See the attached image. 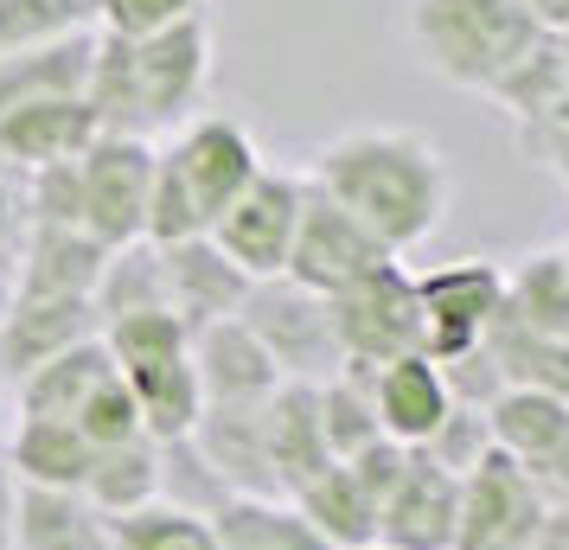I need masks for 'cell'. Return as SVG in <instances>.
Masks as SVG:
<instances>
[{"instance_id": "1", "label": "cell", "mask_w": 569, "mask_h": 550, "mask_svg": "<svg viewBox=\"0 0 569 550\" xmlns=\"http://www.w3.org/2000/svg\"><path fill=\"white\" fill-rule=\"evenodd\" d=\"M308 186L352 211L365 231L403 262L448 224L455 173L422 129H346L308 167Z\"/></svg>"}, {"instance_id": "2", "label": "cell", "mask_w": 569, "mask_h": 550, "mask_svg": "<svg viewBox=\"0 0 569 550\" xmlns=\"http://www.w3.org/2000/svg\"><path fill=\"white\" fill-rule=\"evenodd\" d=\"M211 64H218L211 13H192L180 27L154 32V39H109V32H97L83 103H90L103 134L154 141V134H173L192 116H206Z\"/></svg>"}, {"instance_id": "3", "label": "cell", "mask_w": 569, "mask_h": 550, "mask_svg": "<svg viewBox=\"0 0 569 550\" xmlns=\"http://www.w3.org/2000/svg\"><path fill=\"white\" fill-rule=\"evenodd\" d=\"M257 173H262V148L237 116H218V109L192 116L186 129H173L154 148L148 243L167 250V243H186V237H206Z\"/></svg>"}, {"instance_id": "4", "label": "cell", "mask_w": 569, "mask_h": 550, "mask_svg": "<svg viewBox=\"0 0 569 550\" xmlns=\"http://www.w3.org/2000/svg\"><path fill=\"white\" fill-rule=\"evenodd\" d=\"M543 39L525 0H410V46L455 90L487 97Z\"/></svg>"}, {"instance_id": "5", "label": "cell", "mask_w": 569, "mask_h": 550, "mask_svg": "<svg viewBox=\"0 0 569 550\" xmlns=\"http://www.w3.org/2000/svg\"><path fill=\"white\" fill-rule=\"evenodd\" d=\"M103 346L116 359V378L129 384L141 429L154 442H180L199 429L206 397H199V371H192V333L173 314H129L103 327Z\"/></svg>"}, {"instance_id": "6", "label": "cell", "mask_w": 569, "mask_h": 550, "mask_svg": "<svg viewBox=\"0 0 569 550\" xmlns=\"http://www.w3.org/2000/svg\"><path fill=\"white\" fill-rule=\"evenodd\" d=\"M237 320L257 333V346L269 352V366L282 371V384H327V378L346 371L327 294L301 289V282H288V276L250 282V301H243Z\"/></svg>"}, {"instance_id": "7", "label": "cell", "mask_w": 569, "mask_h": 550, "mask_svg": "<svg viewBox=\"0 0 569 550\" xmlns=\"http://www.w3.org/2000/svg\"><path fill=\"white\" fill-rule=\"evenodd\" d=\"M333 308V333L346 366L378 371L390 359L422 352V308H416V276L403 262H378L371 276H359L352 289L327 294Z\"/></svg>"}, {"instance_id": "8", "label": "cell", "mask_w": 569, "mask_h": 550, "mask_svg": "<svg viewBox=\"0 0 569 550\" xmlns=\"http://www.w3.org/2000/svg\"><path fill=\"white\" fill-rule=\"evenodd\" d=\"M148 186H154V141L97 134L78 154V224L103 250L148 237Z\"/></svg>"}, {"instance_id": "9", "label": "cell", "mask_w": 569, "mask_h": 550, "mask_svg": "<svg viewBox=\"0 0 569 550\" xmlns=\"http://www.w3.org/2000/svg\"><path fill=\"white\" fill-rule=\"evenodd\" d=\"M301 206H308V173H288V167H269V160H262V173L237 192L231 211H224L206 237L250 276V282H269V276L288 269Z\"/></svg>"}, {"instance_id": "10", "label": "cell", "mask_w": 569, "mask_h": 550, "mask_svg": "<svg viewBox=\"0 0 569 550\" xmlns=\"http://www.w3.org/2000/svg\"><path fill=\"white\" fill-rule=\"evenodd\" d=\"M416 308H422V359L448 366L461 352H480L506 308V269L487 257L441 262L429 276H416Z\"/></svg>"}, {"instance_id": "11", "label": "cell", "mask_w": 569, "mask_h": 550, "mask_svg": "<svg viewBox=\"0 0 569 550\" xmlns=\"http://www.w3.org/2000/svg\"><path fill=\"white\" fill-rule=\"evenodd\" d=\"M538 487L525 480L512 454L492 448L480 468L461 473V512H455V550H525L543 524Z\"/></svg>"}, {"instance_id": "12", "label": "cell", "mask_w": 569, "mask_h": 550, "mask_svg": "<svg viewBox=\"0 0 569 550\" xmlns=\"http://www.w3.org/2000/svg\"><path fill=\"white\" fill-rule=\"evenodd\" d=\"M378 262H397V257L365 231L352 211H339L327 192L308 186V206H301V224H295V250H288V269H282L288 282H301L313 294H339L359 276H371Z\"/></svg>"}, {"instance_id": "13", "label": "cell", "mask_w": 569, "mask_h": 550, "mask_svg": "<svg viewBox=\"0 0 569 550\" xmlns=\"http://www.w3.org/2000/svg\"><path fill=\"white\" fill-rule=\"evenodd\" d=\"M455 512H461V480L410 448L397 487L378 506V550H455Z\"/></svg>"}, {"instance_id": "14", "label": "cell", "mask_w": 569, "mask_h": 550, "mask_svg": "<svg viewBox=\"0 0 569 550\" xmlns=\"http://www.w3.org/2000/svg\"><path fill=\"white\" fill-rule=\"evenodd\" d=\"M160 269H167V314L180 320L186 333H199L211 320H237L243 301H250V276L211 237L167 243L160 250Z\"/></svg>"}, {"instance_id": "15", "label": "cell", "mask_w": 569, "mask_h": 550, "mask_svg": "<svg viewBox=\"0 0 569 550\" xmlns=\"http://www.w3.org/2000/svg\"><path fill=\"white\" fill-rule=\"evenodd\" d=\"M192 371H199V397L206 410H250L282 391V371L269 366V352L243 320H211L192 333Z\"/></svg>"}, {"instance_id": "16", "label": "cell", "mask_w": 569, "mask_h": 550, "mask_svg": "<svg viewBox=\"0 0 569 550\" xmlns=\"http://www.w3.org/2000/svg\"><path fill=\"white\" fill-rule=\"evenodd\" d=\"M97 308L90 301H27L13 294L0 314V384H20L39 366H52L58 352L97 340Z\"/></svg>"}, {"instance_id": "17", "label": "cell", "mask_w": 569, "mask_h": 550, "mask_svg": "<svg viewBox=\"0 0 569 550\" xmlns=\"http://www.w3.org/2000/svg\"><path fill=\"white\" fill-rule=\"evenodd\" d=\"M103 257L109 250L78 224H32L27 218L13 294H27V301H90L97 276H103Z\"/></svg>"}, {"instance_id": "18", "label": "cell", "mask_w": 569, "mask_h": 550, "mask_svg": "<svg viewBox=\"0 0 569 550\" xmlns=\"http://www.w3.org/2000/svg\"><path fill=\"white\" fill-rule=\"evenodd\" d=\"M371 410H378V429H385L390 442L422 448L441 429V417L455 410V397L441 384L436 359L410 352V359H390V366L371 371Z\"/></svg>"}, {"instance_id": "19", "label": "cell", "mask_w": 569, "mask_h": 550, "mask_svg": "<svg viewBox=\"0 0 569 550\" xmlns=\"http://www.w3.org/2000/svg\"><path fill=\"white\" fill-rule=\"evenodd\" d=\"M262 442H269V468L282 499H295L313 473L333 468L327 436H320V384H282L262 403Z\"/></svg>"}, {"instance_id": "20", "label": "cell", "mask_w": 569, "mask_h": 550, "mask_svg": "<svg viewBox=\"0 0 569 550\" xmlns=\"http://www.w3.org/2000/svg\"><path fill=\"white\" fill-rule=\"evenodd\" d=\"M97 116L90 103H27V109H0V167L13 173H39L58 160H78L97 141Z\"/></svg>"}, {"instance_id": "21", "label": "cell", "mask_w": 569, "mask_h": 550, "mask_svg": "<svg viewBox=\"0 0 569 550\" xmlns=\"http://www.w3.org/2000/svg\"><path fill=\"white\" fill-rule=\"evenodd\" d=\"M192 448L211 461V473L243 499H282L276 468H269V442H262V403L250 410H206L192 429Z\"/></svg>"}, {"instance_id": "22", "label": "cell", "mask_w": 569, "mask_h": 550, "mask_svg": "<svg viewBox=\"0 0 569 550\" xmlns=\"http://www.w3.org/2000/svg\"><path fill=\"white\" fill-rule=\"evenodd\" d=\"M109 524L78 487H20L13 550H109Z\"/></svg>"}, {"instance_id": "23", "label": "cell", "mask_w": 569, "mask_h": 550, "mask_svg": "<svg viewBox=\"0 0 569 550\" xmlns=\"http://www.w3.org/2000/svg\"><path fill=\"white\" fill-rule=\"evenodd\" d=\"M90 58H97V32L58 39L39 52L0 58V109H27V103H78L90 83Z\"/></svg>"}, {"instance_id": "24", "label": "cell", "mask_w": 569, "mask_h": 550, "mask_svg": "<svg viewBox=\"0 0 569 550\" xmlns=\"http://www.w3.org/2000/svg\"><path fill=\"white\" fill-rule=\"evenodd\" d=\"M0 454H7L20 487H78V493L90 480V461H97V448L83 442L71 422H46V417H20Z\"/></svg>"}, {"instance_id": "25", "label": "cell", "mask_w": 569, "mask_h": 550, "mask_svg": "<svg viewBox=\"0 0 569 550\" xmlns=\"http://www.w3.org/2000/svg\"><path fill=\"white\" fill-rule=\"evenodd\" d=\"M109 371H116V359H109L103 333H97V340H83V346H71V352H58L52 366H39L32 378H20V384H13V397H20V417L78 422V410L90 403V391L103 384Z\"/></svg>"}, {"instance_id": "26", "label": "cell", "mask_w": 569, "mask_h": 550, "mask_svg": "<svg viewBox=\"0 0 569 550\" xmlns=\"http://www.w3.org/2000/svg\"><path fill=\"white\" fill-rule=\"evenodd\" d=\"M295 506H301V519L333 550H378V499L352 480L346 461H333L327 473H313L308 487L295 493Z\"/></svg>"}, {"instance_id": "27", "label": "cell", "mask_w": 569, "mask_h": 550, "mask_svg": "<svg viewBox=\"0 0 569 550\" xmlns=\"http://www.w3.org/2000/svg\"><path fill=\"white\" fill-rule=\"evenodd\" d=\"M211 531H218V550H333L295 499H224L211 512Z\"/></svg>"}, {"instance_id": "28", "label": "cell", "mask_w": 569, "mask_h": 550, "mask_svg": "<svg viewBox=\"0 0 569 550\" xmlns=\"http://www.w3.org/2000/svg\"><path fill=\"white\" fill-rule=\"evenodd\" d=\"M499 327L518 333H569V250H538L506 269V308Z\"/></svg>"}, {"instance_id": "29", "label": "cell", "mask_w": 569, "mask_h": 550, "mask_svg": "<svg viewBox=\"0 0 569 550\" xmlns=\"http://www.w3.org/2000/svg\"><path fill=\"white\" fill-rule=\"evenodd\" d=\"M90 308H97V327H116V320H129V314H167V269H160V243L134 237V243H122V250H109Z\"/></svg>"}, {"instance_id": "30", "label": "cell", "mask_w": 569, "mask_h": 550, "mask_svg": "<svg viewBox=\"0 0 569 550\" xmlns=\"http://www.w3.org/2000/svg\"><path fill=\"white\" fill-rule=\"evenodd\" d=\"M83 499H90L103 519H129L141 506H154L160 499V442L154 436H134V442L97 448L90 480H83Z\"/></svg>"}, {"instance_id": "31", "label": "cell", "mask_w": 569, "mask_h": 550, "mask_svg": "<svg viewBox=\"0 0 569 550\" xmlns=\"http://www.w3.org/2000/svg\"><path fill=\"white\" fill-rule=\"evenodd\" d=\"M487 352L506 378V391H543L569 403V333H518V327L492 320Z\"/></svg>"}, {"instance_id": "32", "label": "cell", "mask_w": 569, "mask_h": 550, "mask_svg": "<svg viewBox=\"0 0 569 550\" xmlns=\"http://www.w3.org/2000/svg\"><path fill=\"white\" fill-rule=\"evenodd\" d=\"M563 83H569V58L557 52V39L543 32L538 46L518 58V64H512V71H506L499 83H492L487 97L506 109V116H512L518 129H538L543 116H550V103L563 97Z\"/></svg>"}, {"instance_id": "33", "label": "cell", "mask_w": 569, "mask_h": 550, "mask_svg": "<svg viewBox=\"0 0 569 550\" xmlns=\"http://www.w3.org/2000/svg\"><path fill=\"white\" fill-rule=\"evenodd\" d=\"M97 32V0H0V58Z\"/></svg>"}, {"instance_id": "34", "label": "cell", "mask_w": 569, "mask_h": 550, "mask_svg": "<svg viewBox=\"0 0 569 550\" xmlns=\"http://www.w3.org/2000/svg\"><path fill=\"white\" fill-rule=\"evenodd\" d=\"M320 436H327V454L333 461H352L359 448H371L385 429H378V410H371V371L346 366L339 378L320 384Z\"/></svg>"}, {"instance_id": "35", "label": "cell", "mask_w": 569, "mask_h": 550, "mask_svg": "<svg viewBox=\"0 0 569 550\" xmlns=\"http://www.w3.org/2000/svg\"><path fill=\"white\" fill-rule=\"evenodd\" d=\"M109 550H218V531L199 512H180V506L154 499V506L109 524Z\"/></svg>"}, {"instance_id": "36", "label": "cell", "mask_w": 569, "mask_h": 550, "mask_svg": "<svg viewBox=\"0 0 569 550\" xmlns=\"http://www.w3.org/2000/svg\"><path fill=\"white\" fill-rule=\"evenodd\" d=\"M224 499H237L218 473H211V461L192 448V436H180V442H160V506H180V512H199V519H211Z\"/></svg>"}, {"instance_id": "37", "label": "cell", "mask_w": 569, "mask_h": 550, "mask_svg": "<svg viewBox=\"0 0 569 550\" xmlns=\"http://www.w3.org/2000/svg\"><path fill=\"white\" fill-rule=\"evenodd\" d=\"M71 429H78L90 448H116V442L148 436V429H141V410H134V397H129V384H122L116 371H109L103 384L90 391V403L78 410V422H71Z\"/></svg>"}, {"instance_id": "38", "label": "cell", "mask_w": 569, "mask_h": 550, "mask_svg": "<svg viewBox=\"0 0 569 550\" xmlns=\"http://www.w3.org/2000/svg\"><path fill=\"white\" fill-rule=\"evenodd\" d=\"M422 454H429L436 468H448V473H455V480H461L467 468H480V461H487V454H492V429H487V410H461V403H455V410L441 417V429H436V436H429V442H422Z\"/></svg>"}, {"instance_id": "39", "label": "cell", "mask_w": 569, "mask_h": 550, "mask_svg": "<svg viewBox=\"0 0 569 550\" xmlns=\"http://www.w3.org/2000/svg\"><path fill=\"white\" fill-rule=\"evenodd\" d=\"M192 13H206V0H97V32L109 39H154L180 27Z\"/></svg>"}, {"instance_id": "40", "label": "cell", "mask_w": 569, "mask_h": 550, "mask_svg": "<svg viewBox=\"0 0 569 550\" xmlns=\"http://www.w3.org/2000/svg\"><path fill=\"white\" fill-rule=\"evenodd\" d=\"M20 243H27V180H20L13 167H0V314H7V301H13Z\"/></svg>"}, {"instance_id": "41", "label": "cell", "mask_w": 569, "mask_h": 550, "mask_svg": "<svg viewBox=\"0 0 569 550\" xmlns=\"http://www.w3.org/2000/svg\"><path fill=\"white\" fill-rule=\"evenodd\" d=\"M518 468H525V480L538 487V499L550 512H569V422L531 454V461H518Z\"/></svg>"}, {"instance_id": "42", "label": "cell", "mask_w": 569, "mask_h": 550, "mask_svg": "<svg viewBox=\"0 0 569 550\" xmlns=\"http://www.w3.org/2000/svg\"><path fill=\"white\" fill-rule=\"evenodd\" d=\"M525 148H531V154H538L543 167L563 180V192H569V134L563 129H525Z\"/></svg>"}, {"instance_id": "43", "label": "cell", "mask_w": 569, "mask_h": 550, "mask_svg": "<svg viewBox=\"0 0 569 550\" xmlns=\"http://www.w3.org/2000/svg\"><path fill=\"white\" fill-rule=\"evenodd\" d=\"M13 506H20V480H13L7 454H0V550H13Z\"/></svg>"}, {"instance_id": "44", "label": "cell", "mask_w": 569, "mask_h": 550, "mask_svg": "<svg viewBox=\"0 0 569 550\" xmlns=\"http://www.w3.org/2000/svg\"><path fill=\"white\" fill-rule=\"evenodd\" d=\"M525 550H569V512H543L538 538H531Z\"/></svg>"}, {"instance_id": "45", "label": "cell", "mask_w": 569, "mask_h": 550, "mask_svg": "<svg viewBox=\"0 0 569 550\" xmlns=\"http://www.w3.org/2000/svg\"><path fill=\"white\" fill-rule=\"evenodd\" d=\"M538 129H563V134H569V83H563V97L550 103V116H543Z\"/></svg>"}, {"instance_id": "46", "label": "cell", "mask_w": 569, "mask_h": 550, "mask_svg": "<svg viewBox=\"0 0 569 550\" xmlns=\"http://www.w3.org/2000/svg\"><path fill=\"white\" fill-rule=\"evenodd\" d=\"M550 39H557V52L569 58V27H557V32H550Z\"/></svg>"}]
</instances>
